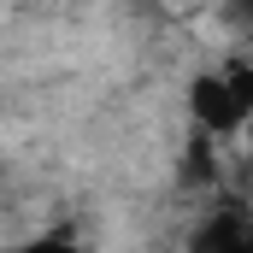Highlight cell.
Returning <instances> with one entry per match:
<instances>
[{
  "label": "cell",
  "mask_w": 253,
  "mask_h": 253,
  "mask_svg": "<svg viewBox=\"0 0 253 253\" xmlns=\"http://www.w3.org/2000/svg\"><path fill=\"white\" fill-rule=\"evenodd\" d=\"M189 112L206 135H236L253 118V65H230L218 77H194Z\"/></svg>",
  "instance_id": "6da1fadb"
},
{
  "label": "cell",
  "mask_w": 253,
  "mask_h": 253,
  "mask_svg": "<svg viewBox=\"0 0 253 253\" xmlns=\"http://www.w3.org/2000/svg\"><path fill=\"white\" fill-rule=\"evenodd\" d=\"M194 253H253V218H242V212L212 218V224L194 236Z\"/></svg>",
  "instance_id": "7a4b0ae2"
},
{
  "label": "cell",
  "mask_w": 253,
  "mask_h": 253,
  "mask_svg": "<svg viewBox=\"0 0 253 253\" xmlns=\"http://www.w3.org/2000/svg\"><path fill=\"white\" fill-rule=\"evenodd\" d=\"M12 253H83V248L65 242V236H30V242H18Z\"/></svg>",
  "instance_id": "3957f363"
}]
</instances>
